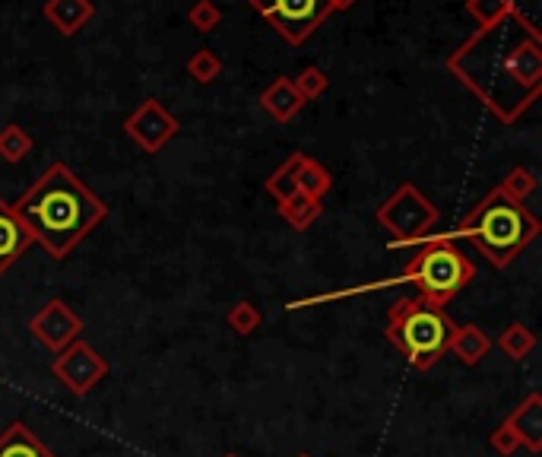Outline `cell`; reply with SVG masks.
I'll use <instances>...</instances> for the list:
<instances>
[{
	"instance_id": "cell-5",
	"label": "cell",
	"mask_w": 542,
	"mask_h": 457,
	"mask_svg": "<svg viewBox=\"0 0 542 457\" xmlns=\"http://www.w3.org/2000/svg\"><path fill=\"white\" fill-rule=\"evenodd\" d=\"M476 280V264L454 245L441 239V235H428L416 254H409V261L400 273V280H384V283H416L419 296H425L432 305L444 308L457 292H463Z\"/></svg>"
},
{
	"instance_id": "cell-19",
	"label": "cell",
	"mask_w": 542,
	"mask_h": 457,
	"mask_svg": "<svg viewBox=\"0 0 542 457\" xmlns=\"http://www.w3.org/2000/svg\"><path fill=\"white\" fill-rule=\"evenodd\" d=\"M498 350L511 362H523L536 350V334L530 331L527 324H508L498 337Z\"/></svg>"
},
{
	"instance_id": "cell-4",
	"label": "cell",
	"mask_w": 542,
	"mask_h": 457,
	"mask_svg": "<svg viewBox=\"0 0 542 457\" xmlns=\"http://www.w3.org/2000/svg\"><path fill=\"white\" fill-rule=\"evenodd\" d=\"M457 321L425 296H409L387 308V343H394L416 372H428L447 353Z\"/></svg>"
},
{
	"instance_id": "cell-9",
	"label": "cell",
	"mask_w": 542,
	"mask_h": 457,
	"mask_svg": "<svg viewBox=\"0 0 542 457\" xmlns=\"http://www.w3.org/2000/svg\"><path fill=\"white\" fill-rule=\"evenodd\" d=\"M181 131L178 118L168 112L159 99H146L134 115H127L124 134L134 140L143 153H162L165 143H172Z\"/></svg>"
},
{
	"instance_id": "cell-26",
	"label": "cell",
	"mask_w": 542,
	"mask_h": 457,
	"mask_svg": "<svg viewBox=\"0 0 542 457\" xmlns=\"http://www.w3.org/2000/svg\"><path fill=\"white\" fill-rule=\"evenodd\" d=\"M260 321H264V315L257 312L254 302H238V305L229 308V315H226V324L232 327L238 337H251L260 327Z\"/></svg>"
},
{
	"instance_id": "cell-22",
	"label": "cell",
	"mask_w": 542,
	"mask_h": 457,
	"mask_svg": "<svg viewBox=\"0 0 542 457\" xmlns=\"http://www.w3.org/2000/svg\"><path fill=\"white\" fill-rule=\"evenodd\" d=\"M514 10H517L514 0H466V13H470L473 20L479 23V29L508 20Z\"/></svg>"
},
{
	"instance_id": "cell-20",
	"label": "cell",
	"mask_w": 542,
	"mask_h": 457,
	"mask_svg": "<svg viewBox=\"0 0 542 457\" xmlns=\"http://www.w3.org/2000/svg\"><path fill=\"white\" fill-rule=\"evenodd\" d=\"M29 153H32V137L23 131L20 124L0 127V159L10 162V166H16V162H23Z\"/></svg>"
},
{
	"instance_id": "cell-18",
	"label": "cell",
	"mask_w": 542,
	"mask_h": 457,
	"mask_svg": "<svg viewBox=\"0 0 542 457\" xmlns=\"http://www.w3.org/2000/svg\"><path fill=\"white\" fill-rule=\"evenodd\" d=\"M279 216L286 219L289 229L295 232H308L317 219H321L324 213V200H314V197H305V194H295L292 200H286V204H276Z\"/></svg>"
},
{
	"instance_id": "cell-28",
	"label": "cell",
	"mask_w": 542,
	"mask_h": 457,
	"mask_svg": "<svg viewBox=\"0 0 542 457\" xmlns=\"http://www.w3.org/2000/svg\"><path fill=\"white\" fill-rule=\"evenodd\" d=\"M489 445H492V451L501 454V457H511V454H517V448H523V445H520V438H517V432H514L508 423H501V426L492 429Z\"/></svg>"
},
{
	"instance_id": "cell-29",
	"label": "cell",
	"mask_w": 542,
	"mask_h": 457,
	"mask_svg": "<svg viewBox=\"0 0 542 457\" xmlns=\"http://www.w3.org/2000/svg\"><path fill=\"white\" fill-rule=\"evenodd\" d=\"M355 0H330V10H349Z\"/></svg>"
},
{
	"instance_id": "cell-27",
	"label": "cell",
	"mask_w": 542,
	"mask_h": 457,
	"mask_svg": "<svg viewBox=\"0 0 542 457\" xmlns=\"http://www.w3.org/2000/svg\"><path fill=\"white\" fill-rule=\"evenodd\" d=\"M188 23H191L200 35H207V32H213V29L222 23V10L213 4V0H197V4L188 10Z\"/></svg>"
},
{
	"instance_id": "cell-11",
	"label": "cell",
	"mask_w": 542,
	"mask_h": 457,
	"mask_svg": "<svg viewBox=\"0 0 542 457\" xmlns=\"http://www.w3.org/2000/svg\"><path fill=\"white\" fill-rule=\"evenodd\" d=\"M32 245V235L23 226L20 213L13 210V204H7L0 197V273H7L16 261L23 258Z\"/></svg>"
},
{
	"instance_id": "cell-10",
	"label": "cell",
	"mask_w": 542,
	"mask_h": 457,
	"mask_svg": "<svg viewBox=\"0 0 542 457\" xmlns=\"http://www.w3.org/2000/svg\"><path fill=\"white\" fill-rule=\"evenodd\" d=\"M29 334L39 340L45 350L58 356L64 346L80 340L83 334V318L61 299H48L39 312L29 318Z\"/></svg>"
},
{
	"instance_id": "cell-13",
	"label": "cell",
	"mask_w": 542,
	"mask_h": 457,
	"mask_svg": "<svg viewBox=\"0 0 542 457\" xmlns=\"http://www.w3.org/2000/svg\"><path fill=\"white\" fill-rule=\"evenodd\" d=\"M45 20L54 26V32L73 39L92 16H96V4L92 0H45Z\"/></svg>"
},
{
	"instance_id": "cell-31",
	"label": "cell",
	"mask_w": 542,
	"mask_h": 457,
	"mask_svg": "<svg viewBox=\"0 0 542 457\" xmlns=\"http://www.w3.org/2000/svg\"><path fill=\"white\" fill-rule=\"evenodd\" d=\"M222 457H238V454H222Z\"/></svg>"
},
{
	"instance_id": "cell-15",
	"label": "cell",
	"mask_w": 542,
	"mask_h": 457,
	"mask_svg": "<svg viewBox=\"0 0 542 457\" xmlns=\"http://www.w3.org/2000/svg\"><path fill=\"white\" fill-rule=\"evenodd\" d=\"M489 350H492V340H489V334H485L479 324H466V327L457 324L451 343H447V353H454L457 362L466 365V369L479 365L485 356H489Z\"/></svg>"
},
{
	"instance_id": "cell-17",
	"label": "cell",
	"mask_w": 542,
	"mask_h": 457,
	"mask_svg": "<svg viewBox=\"0 0 542 457\" xmlns=\"http://www.w3.org/2000/svg\"><path fill=\"white\" fill-rule=\"evenodd\" d=\"M295 181H298V194L314 200H324L333 188V175L305 153H295Z\"/></svg>"
},
{
	"instance_id": "cell-30",
	"label": "cell",
	"mask_w": 542,
	"mask_h": 457,
	"mask_svg": "<svg viewBox=\"0 0 542 457\" xmlns=\"http://www.w3.org/2000/svg\"><path fill=\"white\" fill-rule=\"evenodd\" d=\"M295 457H311V454H295Z\"/></svg>"
},
{
	"instance_id": "cell-24",
	"label": "cell",
	"mask_w": 542,
	"mask_h": 457,
	"mask_svg": "<svg viewBox=\"0 0 542 457\" xmlns=\"http://www.w3.org/2000/svg\"><path fill=\"white\" fill-rule=\"evenodd\" d=\"M267 194L276 200V204H286L298 194V181H295V153L279 166L270 178H267Z\"/></svg>"
},
{
	"instance_id": "cell-25",
	"label": "cell",
	"mask_w": 542,
	"mask_h": 457,
	"mask_svg": "<svg viewBox=\"0 0 542 457\" xmlns=\"http://www.w3.org/2000/svg\"><path fill=\"white\" fill-rule=\"evenodd\" d=\"M292 86H295V93L302 96V102L308 105V102L321 99V96L327 93L330 80H327V73H324L321 67H305V70L292 80Z\"/></svg>"
},
{
	"instance_id": "cell-1",
	"label": "cell",
	"mask_w": 542,
	"mask_h": 457,
	"mask_svg": "<svg viewBox=\"0 0 542 457\" xmlns=\"http://www.w3.org/2000/svg\"><path fill=\"white\" fill-rule=\"evenodd\" d=\"M447 70L501 124H517L542 93V35L514 10L508 20L476 29L447 58Z\"/></svg>"
},
{
	"instance_id": "cell-21",
	"label": "cell",
	"mask_w": 542,
	"mask_h": 457,
	"mask_svg": "<svg viewBox=\"0 0 542 457\" xmlns=\"http://www.w3.org/2000/svg\"><path fill=\"white\" fill-rule=\"evenodd\" d=\"M184 70H188V77L194 83L207 86V83L222 77V61H219V54L213 48H197L188 58V67H184Z\"/></svg>"
},
{
	"instance_id": "cell-7",
	"label": "cell",
	"mask_w": 542,
	"mask_h": 457,
	"mask_svg": "<svg viewBox=\"0 0 542 457\" xmlns=\"http://www.w3.org/2000/svg\"><path fill=\"white\" fill-rule=\"evenodd\" d=\"M251 10L264 16L289 45H302L333 13L330 0H251Z\"/></svg>"
},
{
	"instance_id": "cell-16",
	"label": "cell",
	"mask_w": 542,
	"mask_h": 457,
	"mask_svg": "<svg viewBox=\"0 0 542 457\" xmlns=\"http://www.w3.org/2000/svg\"><path fill=\"white\" fill-rule=\"evenodd\" d=\"M0 457H54L48 445L26 423H10L0 432Z\"/></svg>"
},
{
	"instance_id": "cell-23",
	"label": "cell",
	"mask_w": 542,
	"mask_h": 457,
	"mask_svg": "<svg viewBox=\"0 0 542 457\" xmlns=\"http://www.w3.org/2000/svg\"><path fill=\"white\" fill-rule=\"evenodd\" d=\"M498 188H501L504 194H508L511 200H517V204H523V200L536 194L539 178H536V172H533V169L517 166V169H511L508 175L501 178V185H498Z\"/></svg>"
},
{
	"instance_id": "cell-12",
	"label": "cell",
	"mask_w": 542,
	"mask_h": 457,
	"mask_svg": "<svg viewBox=\"0 0 542 457\" xmlns=\"http://www.w3.org/2000/svg\"><path fill=\"white\" fill-rule=\"evenodd\" d=\"M520 438V445L527 448L530 454H539L542 451V394L533 391L520 400V404L508 413L504 419Z\"/></svg>"
},
{
	"instance_id": "cell-6",
	"label": "cell",
	"mask_w": 542,
	"mask_h": 457,
	"mask_svg": "<svg viewBox=\"0 0 542 457\" xmlns=\"http://www.w3.org/2000/svg\"><path fill=\"white\" fill-rule=\"evenodd\" d=\"M375 219L390 232L394 248H406L432 235V229L438 226V207L406 181L378 207Z\"/></svg>"
},
{
	"instance_id": "cell-3",
	"label": "cell",
	"mask_w": 542,
	"mask_h": 457,
	"mask_svg": "<svg viewBox=\"0 0 542 457\" xmlns=\"http://www.w3.org/2000/svg\"><path fill=\"white\" fill-rule=\"evenodd\" d=\"M536 235H539V219L523 204L511 200L501 188H492L457 229L441 232V239L447 242L470 239L485 261L495 270H504L527 251V245Z\"/></svg>"
},
{
	"instance_id": "cell-8",
	"label": "cell",
	"mask_w": 542,
	"mask_h": 457,
	"mask_svg": "<svg viewBox=\"0 0 542 457\" xmlns=\"http://www.w3.org/2000/svg\"><path fill=\"white\" fill-rule=\"evenodd\" d=\"M51 375L58 378L73 397H86L108 375V362L96 346H89L86 340H73L54 356Z\"/></svg>"
},
{
	"instance_id": "cell-14",
	"label": "cell",
	"mask_w": 542,
	"mask_h": 457,
	"mask_svg": "<svg viewBox=\"0 0 542 457\" xmlns=\"http://www.w3.org/2000/svg\"><path fill=\"white\" fill-rule=\"evenodd\" d=\"M260 105H264V112L279 124H289L305 108L302 96L295 93L292 80H286V77H276L264 93H260Z\"/></svg>"
},
{
	"instance_id": "cell-2",
	"label": "cell",
	"mask_w": 542,
	"mask_h": 457,
	"mask_svg": "<svg viewBox=\"0 0 542 457\" xmlns=\"http://www.w3.org/2000/svg\"><path fill=\"white\" fill-rule=\"evenodd\" d=\"M13 210L20 213L32 242H39L51 261L70 258L73 248L108 216L105 200L92 194L64 162H51L23 191Z\"/></svg>"
}]
</instances>
